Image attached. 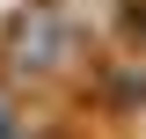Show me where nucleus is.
<instances>
[{
  "label": "nucleus",
  "mask_w": 146,
  "mask_h": 139,
  "mask_svg": "<svg viewBox=\"0 0 146 139\" xmlns=\"http://www.w3.org/2000/svg\"><path fill=\"white\" fill-rule=\"evenodd\" d=\"M110 29L117 15L95 0H22L0 15V81L36 110L88 103Z\"/></svg>",
  "instance_id": "1"
},
{
  "label": "nucleus",
  "mask_w": 146,
  "mask_h": 139,
  "mask_svg": "<svg viewBox=\"0 0 146 139\" xmlns=\"http://www.w3.org/2000/svg\"><path fill=\"white\" fill-rule=\"evenodd\" d=\"M88 103H95V117L117 124V132L146 124V59H139V51H117V44H102V66H95Z\"/></svg>",
  "instance_id": "2"
},
{
  "label": "nucleus",
  "mask_w": 146,
  "mask_h": 139,
  "mask_svg": "<svg viewBox=\"0 0 146 139\" xmlns=\"http://www.w3.org/2000/svg\"><path fill=\"white\" fill-rule=\"evenodd\" d=\"M0 139H66V132H58V117H51V110L22 103L15 88L0 81Z\"/></svg>",
  "instance_id": "3"
},
{
  "label": "nucleus",
  "mask_w": 146,
  "mask_h": 139,
  "mask_svg": "<svg viewBox=\"0 0 146 139\" xmlns=\"http://www.w3.org/2000/svg\"><path fill=\"white\" fill-rule=\"evenodd\" d=\"M110 44H117V51H139V59H146V0H131L124 15H117V29H110Z\"/></svg>",
  "instance_id": "4"
},
{
  "label": "nucleus",
  "mask_w": 146,
  "mask_h": 139,
  "mask_svg": "<svg viewBox=\"0 0 146 139\" xmlns=\"http://www.w3.org/2000/svg\"><path fill=\"white\" fill-rule=\"evenodd\" d=\"M95 7H110V15H124V7H131V0H95Z\"/></svg>",
  "instance_id": "5"
}]
</instances>
